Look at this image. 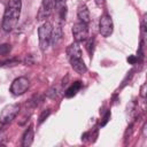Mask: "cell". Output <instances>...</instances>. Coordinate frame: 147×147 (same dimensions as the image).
<instances>
[{
  "mask_svg": "<svg viewBox=\"0 0 147 147\" xmlns=\"http://www.w3.org/2000/svg\"><path fill=\"white\" fill-rule=\"evenodd\" d=\"M49 115H51V109H45V110H42L41 114H40V116H39V121H38V123L41 124V123H42Z\"/></svg>",
  "mask_w": 147,
  "mask_h": 147,
  "instance_id": "cell-16",
  "label": "cell"
},
{
  "mask_svg": "<svg viewBox=\"0 0 147 147\" xmlns=\"http://www.w3.org/2000/svg\"><path fill=\"white\" fill-rule=\"evenodd\" d=\"M67 0H55V5H60V6H63Z\"/></svg>",
  "mask_w": 147,
  "mask_h": 147,
  "instance_id": "cell-22",
  "label": "cell"
},
{
  "mask_svg": "<svg viewBox=\"0 0 147 147\" xmlns=\"http://www.w3.org/2000/svg\"><path fill=\"white\" fill-rule=\"evenodd\" d=\"M72 36H74V39L77 42H80V41L86 40L88 38V28H87V24L86 23H83V22L75 23L74 26H72Z\"/></svg>",
  "mask_w": 147,
  "mask_h": 147,
  "instance_id": "cell-5",
  "label": "cell"
},
{
  "mask_svg": "<svg viewBox=\"0 0 147 147\" xmlns=\"http://www.w3.org/2000/svg\"><path fill=\"white\" fill-rule=\"evenodd\" d=\"M24 63L28 65H31V64H33V60H32V56L31 55H28L26 57H25V60H24Z\"/></svg>",
  "mask_w": 147,
  "mask_h": 147,
  "instance_id": "cell-19",
  "label": "cell"
},
{
  "mask_svg": "<svg viewBox=\"0 0 147 147\" xmlns=\"http://www.w3.org/2000/svg\"><path fill=\"white\" fill-rule=\"evenodd\" d=\"M52 31H53V26L49 22H45L44 24H41V26L38 29V37H39V45H40V49L42 52H45L51 42V36H52Z\"/></svg>",
  "mask_w": 147,
  "mask_h": 147,
  "instance_id": "cell-2",
  "label": "cell"
},
{
  "mask_svg": "<svg viewBox=\"0 0 147 147\" xmlns=\"http://www.w3.org/2000/svg\"><path fill=\"white\" fill-rule=\"evenodd\" d=\"M69 61H70V64H71L72 69H74L76 72H78V74H80V75L84 74V72H86L87 68H86L84 61L82 60V57H80V59H70Z\"/></svg>",
  "mask_w": 147,
  "mask_h": 147,
  "instance_id": "cell-9",
  "label": "cell"
},
{
  "mask_svg": "<svg viewBox=\"0 0 147 147\" xmlns=\"http://www.w3.org/2000/svg\"><path fill=\"white\" fill-rule=\"evenodd\" d=\"M95 3H96L98 6H102V5L105 3V0H95Z\"/></svg>",
  "mask_w": 147,
  "mask_h": 147,
  "instance_id": "cell-23",
  "label": "cell"
},
{
  "mask_svg": "<svg viewBox=\"0 0 147 147\" xmlns=\"http://www.w3.org/2000/svg\"><path fill=\"white\" fill-rule=\"evenodd\" d=\"M54 7H55V0H42L37 14V18L39 21H44L48 18L53 13Z\"/></svg>",
  "mask_w": 147,
  "mask_h": 147,
  "instance_id": "cell-6",
  "label": "cell"
},
{
  "mask_svg": "<svg viewBox=\"0 0 147 147\" xmlns=\"http://www.w3.org/2000/svg\"><path fill=\"white\" fill-rule=\"evenodd\" d=\"M80 87H82V83L80 82H75L70 87L67 88V91L64 92V95L67 98H72V96H75L77 94V92L79 91Z\"/></svg>",
  "mask_w": 147,
  "mask_h": 147,
  "instance_id": "cell-13",
  "label": "cell"
},
{
  "mask_svg": "<svg viewBox=\"0 0 147 147\" xmlns=\"http://www.w3.org/2000/svg\"><path fill=\"white\" fill-rule=\"evenodd\" d=\"M30 87V82L26 77H18L16 78L10 85V92L14 95H22L24 94Z\"/></svg>",
  "mask_w": 147,
  "mask_h": 147,
  "instance_id": "cell-4",
  "label": "cell"
},
{
  "mask_svg": "<svg viewBox=\"0 0 147 147\" xmlns=\"http://www.w3.org/2000/svg\"><path fill=\"white\" fill-rule=\"evenodd\" d=\"M11 51V46L9 44H1L0 45V55H7Z\"/></svg>",
  "mask_w": 147,
  "mask_h": 147,
  "instance_id": "cell-15",
  "label": "cell"
},
{
  "mask_svg": "<svg viewBox=\"0 0 147 147\" xmlns=\"http://www.w3.org/2000/svg\"><path fill=\"white\" fill-rule=\"evenodd\" d=\"M114 25H113V20L109 15H103L100 18L99 22V32L102 37H109L113 33Z\"/></svg>",
  "mask_w": 147,
  "mask_h": 147,
  "instance_id": "cell-7",
  "label": "cell"
},
{
  "mask_svg": "<svg viewBox=\"0 0 147 147\" xmlns=\"http://www.w3.org/2000/svg\"><path fill=\"white\" fill-rule=\"evenodd\" d=\"M20 61L16 60V59H13V60H9V61H6V62H1L0 63V67H6V65H15L17 64Z\"/></svg>",
  "mask_w": 147,
  "mask_h": 147,
  "instance_id": "cell-17",
  "label": "cell"
},
{
  "mask_svg": "<svg viewBox=\"0 0 147 147\" xmlns=\"http://www.w3.org/2000/svg\"><path fill=\"white\" fill-rule=\"evenodd\" d=\"M109 117H110V113L108 111V113L106 114V116L103 117V122L101 123V126H103V125H106V123H107V122L109 121Z\"/></svg>",
  "mask_w": 147,
  "mask_h": 147,
  "instance_id": "cell-20",
  "label": "cell"
},
{
  "mask_svg": "<svg viewBox=\"0 0 147 147\" xmlns=\"http://www.w3.org/2000/svg\"><path fill=\"white\" fill-rule=\"evenodd\" d=\"M33 129H32V126H30L26 131H25V133H24V136H23V139H22V146L23 147H29V146H31L32 145V142H33Z\"/></svg>",
  "mask_w": 147,
  "mask_h": 147,
  "instance_id": "cell-12",
  "label": "cell"
},
{
  "mask_svg": "<svg viewBox=\"0 0 147 147\" xmlns=\"http://www.w3.org/2000/svg\"><path fill=\"white\" fill-rule=\"evenodd\" d=\"M77 16H78L79 21L83 22V23H86L87 24L90 22V11H88V8L86 7V5H80L78 7Z\"/></svg>",
  "mask_w": 147,
  "mask_h": 147,
  "instance_id": "cell-10",
  "label": "cell"
},
{
  "mask_svg": "<svg viewBox=\"0 0 147 147\" xmlns=\"http://www.w3.org/2000/svg\"><path fill=\"white\" fill-rule=\"evenodd\" d=\"M21 7H22L21 0H9L3 13V20H2L3 31L10 32L16 28L21 15Z\"/></svg>",
  "mask_w": 147,
  "mask_h": 147,
  "instance_id": "cell-1",
  "label": "cell"
},
{
  "mask_svg": "<svg viewBox=\"0 0 147 147\" xmlns=\"http://www.w3.org/2000/svg\"><path fill=\"white\" fill-rule=\"evenodd\" d=\"M138 61V57L137 56H134V55H131V56H129L127 57V62L130 63V64H136V62Z\"/></svg>",
  "mask_w": 147,
  "mask_h": 147,
  "instance_id": "cell-18",
  "label": "cell"
},
{
  "mask_svg": "<svg viewBox=\"0 0 147 147\" xmlns=\"http://www.w3.org/2000/svg\"><path fill=\"white\" fill-rule=\"evenodd\" d=\"M62 36H63V33H62V28L61 26H56V28L53 29L52 36H51V42L54 47L62 40Z\"/></svg>",
  "mask_w": 147,
  "mask_h": 147,
  "instance_id": "cell-11",
  "label": "cell"
},
{
  "mask_svg": "<svg viewBox=\"0 0 147 147\" xmlns=\"http://www.w3.org/2000/svg\"><path fill=\"white\" fill-rule=\"evenodd\" d=\"M20 113V105L17 103H13V105H8L6 106L1 113H0V123L1 124H8L10 123Z\"/></svg>",
  "mask_w": 147,
  "mask_h": 147,
  "instance_id": "cell-3",
  "label": "cell"
},
{
  "mask_svg": "<svg viewBox=\"0 0 147 147\" xmlns=\"http://www.w3.org/2000/svg\"><path fill=\"white\" fill-rule=\"evenodd\" d=\"M59 93H60V86L54 85V86H52V87L46 92V96L49 98V99H55V98H57Z\"/></svg>",
  "mask_w": 147,
  "mask_h": 147,
  "instance_id": "cell-14",
  "label": "cell"
},
{
  "mask_svg": "<svg viewBox=\"0 0 147 147\" xmlns=\"http://www.w3.org/2000/svg\"><path fill=\"white\" fill-rule=\"evenodd\" d=\"M140 95H141L142 98L146 96V84H144V85L141 86V88H140Z\"/></svg>",
  "mask_w": 147,
  "mask_h": 147,
  "instance_id": "cell-21",
  "label": "cell"
},
{
  "mask_svg": "<svg viewBox=\"0 0 147 147\" xmlns=\"http://www.w3.org/2000/svg\"><path fill=\"white\" fill-rule=\"evenodd\" d=\"M67 54H68L69 60L70 59H80L82 57V49H80L79 44L77 41H75L71 45H69L67 48Z\"/></svg>",
  "mask_w": 147,
  "mask_h": 147,
  "instance_id": "cell-8",
  "label": "cell"
}]
</instances>
